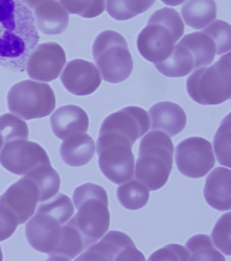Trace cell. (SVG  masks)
<instances>
[{
  "mask_svg": "<svg viewBox=\"0 0 231 261\" xmlns=\"http://www.w3.org/2000/svg\"><path fill=\"white\" fill-rule=\"evenodd\" d=\"M40 40L34 14L20 0H0V66L25 71Z\"/></svg>",
  "mask_w": 231,
  "mask_h": 261,
  "instance_id": "cell-1",
  "label": "cell"
},
{
  "mask_svg": "<svg viewBox=\"0 0 231 261\" xmlns=\"http://www.w3.org/2000/svg\"><path fill=\"white\" fill-rule=\"evenodd\" d=\"M73 214L71 199L63 194L42 203L36 215L26 224L28 243L36 251L50 255L59 244L63 226Z\"/></svg>",
  "mask_w": 231,
  "mask_h": 261,
  "instance_id": "cell-2",
  "label": "cell"
},
{
  "mask_svg": "<svg viewBox=\"0 0 231 261\" xmlns=\"http://www.w3.org/2000/svg\"><path fill=\"white\" fill-rule=\"evenodd\" d=\"M184 32V22L176 10L165 7L157 10L138 37L140 54L154 64L162 63L172 54Z\"/></svg>",
  "mask_w": 231,
  "mask_h": 261,
  "instance_id": "cell-3",
  "label": "cell"
},
{
  "mask_svg": "<svg viewBox=\"0 0 231 261\" xmlns=\"http://www.w3.org/2000/svg\"><path fill=\"white\" fill-rule=\"evenodd\" d=\"M173 155L170 136L162 131L150 132L140 141L136 179L151 192L162 188L172 172Z\"/></svg>",
  "mask_w": 231,
  "mask_h": 261,
  "instance_id": "cell-4",
  "label": "cell"
},
{
  "mask_svg": "<svg viewBox=\"0 0 231 261\" xmlns=\"http://www.w3.org/2000/svg\"><path fill=\"white\" fill-rule=\"evenodd\" d=\"M73 200L78 212L71 221L90 248L107 233L110 225L106 190L98 185L88 182L75 189Z\"/></svg>",
  "mask_w": 231,
  "mask_h": 261,
  "instance_id": "cell-5",
  "label": "cell"
},
{
  "mask_svg": "<svg viewBox=\"0 0 231 261\" xmlns=\"http://www.w3.org/2000/svg\"><path fill=\"white\" fill-rule=\"evenodd\" d=\"M92 54L105 82L120 83L127 80L133 72V57L126 40L115 31H105L96 37Z\"/></svg>",
  "mask_w": 231,
  "mask_h": 261,
  "instance_id": "cell-6",
  "label": "cell"
},
{
  "mask_svg": "<svg viewBox=\"0 0 231 261\" xmlns=\"http://www.w3.org/2000/svg\"><path fill=\"white\" fill-rule=\"evenodd\" d=\"M230 53L210 67L196 70L187 80L190 97L203 106H216L230 98Z\"/></svg>",
  "mask_w": 231,
  "mask_h": 261,
  "instance_id": "cell-7",
  "label": "cell"
},
{
  "mask_svg": "<svg viewBox=\"0 0 231 261\" xmlns=\"http://www.w3.org/2000/svg\"><path fill=\"white\" fill-rule=\"evenodd\" d=\"M10 112L24 120L49 116L56 108V96L47 84L23 80L14 84L8 92Z\"/></svg>",
  "mask_w": 231,
  "mask_h": 261,
  "instance_id": "cell-8",
  "label": "cell"
},
{
  "mask_svg": "<svg viewBox=\"0 0 231 261\" xmlns=\"http://www.w3.org/2000/svg\"><path fill=\"white\" fill-rule=\"evenodd\" d=\"M96 147L99 168L107 179L116 185L133 179L135 164L133 146L98 139Z\"/></svg>",
  "mask_w": 231,
  "mask_h": 261,
  "instance_id": "cell-9",
  "label": "cell"
},
{
  "mask_svg": "<svg viewBox=\"0 0 231 261\" xmlns=\"http://www.w3.org/2000/svg\"><path fill=\"white\" fill-rule=\"evenodd\" d=\"M175 161L178 171L191 178L203 177L216 164L211 143L197 137L188 138L177 145Z\"/></svg>",
  "mask_w": 231,
  "mask_h": 261,
  "instance_id": "cell-10",
  "label": "cell"
},
{
  "mask_svg": "<svg viewBox=\"0 0 231 261\" xmlns=\"http://www.w3.org/2000/svg\"><path fill=\"white\" fill-rule=\"evenodd\" d=\"M150 126L148 113L139 107L130 106L105 118L99 135L127 141L133 145L149 130Z\"/></svg>",
  "mask_w": 231,
  "mask_h": 261,
  "instance_id": "cell-11",
  "label": "cell"
},
{
  "mask_svg": "<svg viewBox=\"0 0 231 261\" xmlns=\"http://www.w3.org/2000/svg\"><path fill=\"white\" fill-rule=\"evenodd\" d=\"M0 164L8 171L18 176L27 175L40 166L51 164L44 148L27 140H17L4 145Z\"/></svg>",
  "mask_w": 231,
  "mask_h": 261,
  "instance_id": "cell-12",
  "label": "cell"
},
{
  "mask_svg": "<svg viewBox=\"0 0 231 261\" xmlns=\"http://www.w3.org/2000/svg\"><path fill=\"white\" fill-rule=\"evenodd\" d=\"M76 260H145L127 234L109 231L98 243L88 248Z\"/></svg>",
  "mask_w": 231,
  "mask_h": 261,
  "instance_id": "cell-13",
  "label": "cell"
},
{
  "mask_svg": "<svg viewBox=\"0 0 231 261\" xmlns=\"http://www.w3.org/2000/svg\"><path fill=\"white\" fill-rule=\"evenodd\" d=\"M40 199L38 186L24 176L2 195L1 204L18 225H22L34 215Z\"/></svg>",
  "mask_w": 231,
  "mask_h": 261,
  "instance_id": "cell-14",
  "label": "cell"
},
{
  "mask_svg": "<svg viewBox=\"0 0 231 261\" xmlns=\"http://www.w3.org/2000/svg\"><path fill=\"white\" fill-rule=\"evenodd\" d=\"M67 61L64 49L56 42L36 46L27 61L28 75L36 81L49 82L59 77Z\"/></svg>",
  "mask_w": 231,
  "mask_h": 261,
  "instance_id": "cell-15",
  "label": "cell"
},
{
  "mask_svg": "<svg viewBox=\"0 0 231 261\" xmlns=\"http://www.w3.org/2000/svg\"><path fill=\"white\" fill-rule=\"evenodd\" d=\"M61 80L66 89L76 96L92 94L102 82L96 66L82 59H74L68 63Z\"/></svg>",
  "mask_w": 231,
  "mask_h": 261,
  "instance_id": "cell-16",
  "label": "cell"
},
{
  "mask_svg": "<svg viewBox=\"0 0 231 261\" xmlns=\"http://www.w3.org/2000/svg\"><path fill=\"white\" fill-rule=\"evenodd\" d=\"M52 130L59 139L65 140L87 133L89 118L80 107L69 105L58 109L50 118Z\"/></svg>",
  "mask_w": 231,
  "mask_h": 261,
  "instance_id": "cell-17",
  "label": "cell"
},
{
  "mask_svg": "<svg viewBox=\"0 0 231 261\" xmlns=\"http://www.w3.org/2000/svg\"><path fill=\"white\" fill-rule=\"evenodd\" d=\"M231 171L223 167L215 168L207 176L203 195L208 205L217 211L231 208Z\"/></svg>",
  "mask_w": 231,
  "mask_h": 261,
  "instance_id": "cell-18",
  "label": "cell"
},
{
  "mask_svg": "<svg viewBox=\"0 0 231 261\" xmlns=\"http://www.w3.org/2000/svg\"><path fill=\"white\" fill-rule=\"evenodd\" d=\"M152 130L164 132L170 137H175L184 130L187 116L178 105L170 101L158 102L150 109Z\"/></svg>",
  "mask_w": 231,
  "mask_h": 261,
  "instance_id": "cell-19",
  "label": "cell"
},
{
  "mask_svg": "<svg viewBox=\"0 0 231 261\" xmlns=\"http://www.w3.org/2000/svg\"><path fill=\"white\" fill-rule=\"evenodd\" d=\"M35 23L36 28L47 36L63 34L69 22V12L59 2H46L35 9Z\"/></svg>",
  "mask_w": 231,
  "mask_h": 261,
  "instance_id": "cell-20",
  "label": "cell"
},
{
  "mask_svg": "<svg viewBox=\"0 0 231 261\" xmlns=\"http://www.w3.org/2000/svg\"><path fill=\"white\" fill-rule=\"evenodd\" d=\"M95 151L94 140L87 134H82L65 140L60 147V155L68 166L80 167L91 161Z\"/></svg>",
  "mask_w": 231,
  "mask_h": 261,
  "instance_id": "cell-21",
  "label": "cell"
},
{
  "mask_svg": "<svg viewBox=\"0 0 231 261\" xmlns=\"http://www.w3.org/2000/svg\"><path fill=\"white\" fill-rule=\"evenodd\" d=\"M88 248L83 236L70 220L63 226L59 244L47 260H72Z\"/></svg>",
  "mask_w": 231,
  "mask_h": 261,
  "instance_id": "cell-22",
  "label": "cell"
},
{
  "mask_svg": "<svg viewBox=\"0 0 231 261\" xmlns=\"http://www.w3.org/2000/svg\"><path fill=\"white\" fill-rule=\"evenodd\" d=\"M181 14L187 25L201 30L216 19L217 6L214 0H188Z\"/></svg>",
  "mask_w": 231,
  "mask_h": 261,
  "instance_id": "cell-23",
  "label": "cell"
},
{
  "mask_svg": "<svg viewBox=\"0 0 231 261\" xmlns=\"http://www.w3.org/2000/svg\"><path fill=\"white\" fill-rule=\"evenodd\" d=\"M30 178L38 186L40 191V201H46L59 192L61 178L51 164L40 166L24 175Z\"/></svg>",
  "mask_w": 231,
  "mask_h": 261,
  "instance_id": "cell-24",
  "label": "cell"
},
{
  "mask_svg": "<svg viewBox=\"0 0 231 261\" xmlns=\"http://www.w3.org/2000/svg\"><path fill=\"white\" fill-rule=\"evenodd\" d=\"M149 196V190L137 180H129L117 190L119 202L130 211H137L145 206Z\"/></svg>",
  "mask_w": 231,
  "mask_h": 261,
  "instance_id": "cell-25",
  "label": "cell"
},
{
  "mask_svg": "<svg viewBox=\"0 0 231 261\" xmlns=\"http://www.w3.org/2000/svg\"><path fill=\"white\" fill-rule=\"evenodd\" d=\"M156 0H107V11L117 20L131 19L147 11Z\"/></svg>",
  "mask_w": 231,
  "mask_h": 261,
  "instance_id": "cell-26",
  "label": "cell"
},
{
  "mask_svg": "<svg viewBox=\"0 0 231 261\" xmlns=\"http://www.w3.org/2000/svg\"><path fill=\"white\" fill-rule=\"evenodd\" d=\"M185 247L190 254V260H225L208 235L193 236L188 240Z\"/></svg>",
  "mask_w": 231,
  "mask_h": 261,
  "instance_id": "cell-27",
  "label": "cell"
},
{
  "mask_svg": "<svg viewBox=\"0 0 231 261\" xmlns=\"http://www.w3.org/2000/svg\"><path fill=\"white\" fill-rule=\"evenodd\" d=\"M0 136L4 145L17 140H27L29 138L28 124L14 115H2L0 116Z\"/></svg>",
  "mask_w": 231,
  "mask_h": 261,
  "instance_id": "cell-28",
  "label": "cell"
},
{
  "mask_svg": "<svg viewBox=\"0 0 231 261\" xmlns=\"http://www.w3.org/2000/svg\"><path fill=\"white\" fill-rule=\"evenodd\" d=\"M213 143L218 162L220 165L230 168V114L222 120Z\"/></svg>",
  "mask_w": 231,
  "mask_h": 261,
  "instance_id": "cell-29",
  "label": "cell"
},
{
  "mask_svg": "<svg viewBox=\"0 0 231 261\" xmlns=\"http://www.w3.org/2000/svg\"><path fill=\"white\" fill-rule=\"evenodd\" d=\"M69 13L86 18L100 15L105 10V0H59Z\"/></svg>",
  "mask_w": 231,
  "mask_h": 261,
  "instance_id": "cell-30",
  "label": "cell"
},
{
  "mask_svg": "<svg viewBox=\"0 0 231 261\" xmlns=\"http://www.w3.org/2000/svg\"><path fill=\"white\" fill-rule=\"evenodd\" d=\"M230 213L224 214L218 219L212 232L214 246L225 255L230 256Z\"/></svg>",
  "mask_w": 231,
  "mask_h": 261,
  "instance_id": "cell-31",
  "label": "cell"
},
{
  "mask_svg": "<svg viewBox=\"0 0 231 261\" xmlns=\"http://www.w3.org/2000/svg\"><path fill=\"white\" fill-rule=\"evenodd\" d=\"M231 28L228 22L216 20L204 31L215 40L218 47V55L230 53L231 46Z\"/></svg>",
  "mask_w": 231,
  "mask_h": 261,
  "instance_id": "cell-32",
  "label": "cell"
},
{
  "mask_svg": "<svg viewBox=\"0 0 231 261\" xmlns=\"http://www.w3.org/2000/svg\"><path fill=\"white\" fill-rule=\"evenodd\" d=\"M148 260H190L187 249L179 244H169L151 254Z\"/></svg>",
  "mask_w": 231,
  "mask_h": 261,
  "instance_id": "cell-33",
  "label": "cell"
},
{
  "mask_svg": "<svg viewBox=\"0 0 231 261\" xmlns=\"http://www.w3.org/2000/svg\"><path fill=\"white\" fill-rule=\"evenodd\" d=\"M18 225L17 222L2 206L0 197V242L11 237Z\"/></svg>",
  "mask_w": 231,
  "mask_h": 261,
  "instance_id": "cell-34",
  "label": "cell"
},
{
  "mask_svg": "<svg viewBox=\"0 0 231 261\" xmlns=\"http://www.w3.org/2000/svg\"><path fill=\"white\" fill-rule=\"evenodd\" d=\"M54 0H20V2L30 10H35L42 4Z\"/></svg>",
  "mask_w": 231,
  "mask_h": 261,
  "instance_id": "cell-35",
  "label": "cell"
},
{
  "mask_svg": "<svg viewBox=\"0 0 231 261\" xmlns=\"http://www.w3.org/2000/svg\"><path fill=\"white\" fill-rule=\"evenodd\" d=\"M161 1L166 4V5L177 6L184 3L186 0H161Z\"/></svg>",
  "mask_w": 231,
  "mask_h": 261,
  "instance_id": "cell-36",
  "label": "cell"
},
{
  "mask_svg": "<svg viewBox=\"0 0 231 261\" xmlns=\"http://www.w3.org/2000/svg\"><path fill=\"white\" fill-rule=\"evenodd\" d=\"M3 146H4L3 139H2L1 136H0V151H1V150L2 149V147H3Z\"/></svg>",
  "mask_w": 231,
  "mask_h": 261,
  "instance_id": "cell-37",
  "label": "cell"
},
{
  "mask_svg": "<svg viewBox=\"0 0 231 261\" xmlns=\"http://www.w3.org/2000/svg\"><path fill=\"white\" fill-rule=\"evenodd\" d=\"M3 260V254H2L1 246H0V260Z\"/></svg>",
  "mask_w": 231,
  "mask_h": 261,
  "instance_id": "cell-38",
  "label": "cell"
}]
</instances>
